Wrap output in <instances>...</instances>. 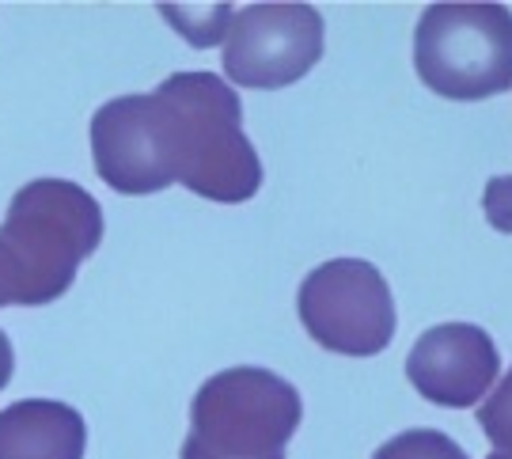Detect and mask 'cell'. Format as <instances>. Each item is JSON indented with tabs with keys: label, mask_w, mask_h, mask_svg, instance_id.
<instances>
[{
	"label": "cell",
	"mask_w": 512,
	"mask_h": 459,
	"mask_svg": "<svg viewBox=\"0 0 512 459\" xmlns=\"http://www.w3.org/2000/svg\"><path fill=\"white\" fill-rule=\"evenodd\" d=\"M156 92L175 114L179 183L220 205L251 202L262 186V160L243 133L236 88L213 73H175Z\"/></svg>",
	"instance_id": "obj_1"
},
{
	"label": "cell",
	"mask_w": 512,
	"mask_h": 459,
	"mask_svg": "<svg viewBox=\"0 0 512 459\" xmlns=\"http://www.w3.org/2000/svg\"><path fill=\"white\" fill-rule=\"evenodd\" d=\"M0 239L23 270V308H42L73 289L80 262L103 243V209L69 179H35L16 190Z\"/></svg>",
	"instance_id": "obj_2"
},
{
	"label": "cell",
	"mask_w": 512,
	"mask_h": 459,
	"mask_svg": "<svg viewBox=\"0 0 512 459\" xmlns=\"http://www.w3.org/2000/svg\"><path fill=\"white\" fill-rule=\"evenodd\" d=\"M304 403L285 376L239 365L209 376L190 403L183 459H285Z\"/></svg>",
	"instance_id": "obj_3"
},
{
	"label": "cell",
	"mask_w": 512,
	"mask_h": 459,
	"mask_svg": "<svg viewBox=\"0 0 512 459\" xmlns=\"http://www.w3.org/2000/svg\"><path fill=\"white\" fill-rule=\"evenodd\" d=\"M414 69L429 92L478 103L512 88V12L505 4H429L414 31Z\"/></svg>",
	"instance_id": "obj_4"
},
{
	"label": "cell",
	"mask_w": 512,
	"mask_h": 459,
	"mask_svg": "<svg viewBox=\"0 0 512 459\" xmlns=\"http://www.w3.org/2000/svg\"><path fill=\"white\" fill-rule=\"evenodd\" d=\"M296 312L311 342L342 357H376L395 338V296L384 274L365 258H330L315 266L300 293Z\"/></svg>",
	"instance_id": "obj_5"
},
{
	"label": "cell",
	"mask_w": 512,
	"mask_h": 459,
	"mask_svg": "<svg viewBox=\"0 0 512 459\" xmlns=\"http://www.w3.org/2000/svg\"><path fill=\"white\" fill-rule=\"evenodd\" d=\"M92 160L118 194H156L179 183L175 114L160 92L122 95L92 118Z\"/></svg>",
	"instance_id": "obj_6"
},
{
	"label": "cell",
	"mask_w": 512,
	"mask_h": 459,
	"mask_svg": "<svg viewBox=\"0 0 512 459\" xmlns=\"http://www.w3.org/2000/svg\"><path fill=\"white\" fill-rule=\"evenodd\" d=\"M323 57V16L311 4H251L224 38V76L239 88H289Z\"/></svg>",
	"instance_id": "obj_7"
},
{
	"label": "cell",
	"mask_w": 512,
	"mask_h": 459,
	"mask_svg": "<svg viewBox=\"0 0 512 459\" xmlns=\"http://www.w3.org/2000/svg\"><path fill=\"white\" fill-rule=\"evenodd\" d=\"M501 353L475 323H440L421 334L406 357V380L437 406H475L497 384Z\"/></svg>",
	"instance_id": "obj_8"
},
{
	"label": "cell",
	"mask_w": 512,
	"mask_h": 459,
	"mask_svg": "<svg viewBox=\"0 0 512 459\" xmlns=\"http://www.w3.org/2000/svg\"><path fill=\"white\" fill-rule=\"evenodd\" d=\"M88 425L57 399H19L0 410V459H84Z\"/></svg>",
	"instance_id": "obj_9"
},
{
	"label": "cell",
	"mask_w": 512,
	"mask_h": 459,
	"mask_svg": "<svg viewBox=\"0 0 512 459\" xmlns=\"http://www.w3.org/2000/svg\"><path fill=\"white\" fill-rule=\"evenodd\" d=\"M372 459H471L448 433L440 429H406L395 441L376 448Z\"/></svg>",
	"instance_id": "obj_10"
},
{
	"label": "cell",
	"mask_w": 512,
	"mask_h": 459,
	"mask_svg": "<svg viewBox=\"0 0 512 459\" xmlns=\"http://www.w3.org/2000/svg\"><path fill=\"white\" fill-rule=\"evenodd\" d=\"M179 31H183L198 50H205V46H213V42H220V35H224V23H228V16H232V8L228 4H217V8H202V16H194V8H179V4H164L160 8Z\"/></svg>",
	"instance_id": "obj_11"
},
{
	"label": "cell",
	"mask_w": 512,
	"mask_h": 459,
	"mask_svg": "<svg viewBox=\"0 0 512 459\" xmlns=\"http://www.w3.org/2000/svg\"><path fill=\"white\" fill-rule=\"evenodd\" d=\"M482 433L497 444V452H512V368L501 376L497 391L478 410Z\"/></svg>",
	"instance_id": "obj_12"
},
{
	"label": "cell",
	"mask_w": 512,
	"mask_h": 459,
	"mask_svg": "<svg viewBox=\"0 0 512 459\" xmlns=\"http://www.w3.org/2000/svg\"><path fill=\"white\" fill-rule=\"evenodd\" d=\"M482 209H486V217H490L497 232L512 236V175H497V179L486 183Z\"/></svg>",
	"instance_id": "obj_13"
},
{
	"label": "cell",
	"mask_w": 512,
	"mask_h": 459,
	"mask_svg": "<svg viewBox=\"0 0 512 459\" xmlns=\"http://www.w3.org/2000/svg\"><path fill=\"white\" fill-rule=\"evenodd\" d=\"M23 308V270H19L16 255L8 251V243L0 239V308Z\"/></svg>",
	"instance_id": "obj_14"
},
{
	"label": "cell",
	"mask_w": 512,
	"mask_h": 459,
	"mask_svg": "<svg viewBox=\"0 0 512 459\" xmlns=\"http://www.w3.org/2000/svg\"><path fill=\"white\" fill-rule=\"evenodd\" d=\"M12 372H16V349H12V342H8V334L0 331V391L8 387Z\"/></svg>",
	"instance_id": "obj_15"
},
{
	"label": "cell",
	"mask_w": 512,
	"mask_h": 459,
	"mask_svg": "<svg viewBox=\"0 0 512 459\" xmlns=\"http://www.w3.org/2000/svg\"><path fill=\"white\" fill-rule=\"evenodd\" d=\"M490 459H512V452H494Z\"/></svg>",
	"instance_id": "obj_16"
}]
</instances>
